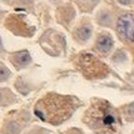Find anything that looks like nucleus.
<instances>
[{"label":"nucleus","mask_w":134,"mask_h":134,"mask_svg":"<svg viewBox=\"0 0 134 134\" xmlns=\"http://www.w3.org/2000/svg\"><path fill=\"white\" fill-rule=\"evenodd\" d=\"M76 108V100L70 97L49 94L38 102L35 107V114L41 120L52 124L66 120Z\"/></svg>","instance_id":"obj_1"},{"label":"nucleus","mask_w":134,"mask_h":134,"mask_svg":"<svg viewBox=\"0 0 134 134\" xmlns=\"http://www.w3.org/2000/svg\"><path fill=\"white\" fill-rule=\"evenodd\" d=\"M85 120L90 128L103 134L113 133L117 128L115 113L113 108L104 100H99L89 108Z\"/></svg>","instance_id":"obj_2"},{"label":"nucleus","mask_w":134,"mask_h":134,"mask_svg":"<svg viewBox=\"0 0 134 134\" xmlns=\"http://www.w3.org/2000/svg\"><path fill=\"white\" fill-rule=\"evenodd\" d=\"M80 65H82L83 70L85 71V74L89 75L90 78L102 75V73H103L102 69H105L104 64H102L93 55H89V54H84L80 58Z\"/></svg>","instance_id":"obj_3"},{"label":"nucleus","mask_w":134,"mask_h":134,"mask_svg":"<svg viewBox=\"0 0 134 134\" xmlns=\"http://www.w3.org/2000/svg\"><path fill=\"white\" fill-rule=\"evenodd\" d=\"M118 33L124 39L134 41V16L123 15L118 19Z\"/></svg>","instance_id":"obj_4"},{"label":"nucleus","mask_w":134,"mask_h":134,"mask_svg":"<svg viewBox=\"0 0 134 134\" xmlns=\"http://www.w3.org/2000/svg\"><path fill=\"white\" fill-rule=\"evenodd\" d=\"M113 47V40H111L110 36L108 35H103L98 39V43H97V48L98 50L102 53H108Z\"/></svg>","instance_id":"obj_5"},{"label":"nucleus","mask_w":134,"mask_h":134,"mask_svg":"<svg viewBox=\"0 0 134 134\" xmlns=\"http://www.w3.org/2000/svg\"><path fill=\"white\" fill-rule=\"evenodd\" d=\"M14 60L19 65H26L30 63V55L28 52H20V53H18V54H15Z\"/></svg>","instance_id":"obj_6"},{"label":"nucleus","mask_w":134,"mask_h":134,"mask_svg":"<svg viewBox=\"0 0 134 134\" xmlns=\"http://www.w3.org/2000/svg\"><path fill=\"white\" fill-rule=\"evenodd\" d=\"M90 35H92V30H90L89 26H82L80 29L78 30V36L82 40H88Z\"/></svg>","instance_id":"obj_7"},{"label":"nucleus","mask_w":134,"mask_h":134,"mask_svg":"<svg viewBox=\"0 0 134 134\" xmlns=\"http://www.w3.org/2000/svg\"><path fill=\"white\" fill-rule=\"evenodd\" d=\"M9 75H10V71L6 69L5 66H0V82H3V80H6Z\"/></svg>","instance_id":"obj_8"},{"label":"nucleus","mask_w":134,"mask_h":134,"mask_svg":"<svg viewBox=\"0 0 134 134\" xmlns=\"http://www.w3.org/2000/svg\"><path fill=\"white\" fill-rule=\"evenodd\" d=\"M128 113H129V115H130V117L134 118V103L128 107Z\"/></svg>","instance_id":"obj_9"},{"label":"nucleus","mask_w":134,"mask_h":134,"mask_svg":"<svg viewBox=\"0 0 134 134\" xmlns=\"http://www.w3.org/2000/svg\"><path fill=\"white\" fill-rule=\"evenodd\" d=\"M119 3H122V4H129L130 3V0H118Z\"/></svg>","instance_id":"obj_10"},{"label":"nucleus","mask_w":134,"mask_h":134,"mask_svg":"<svg viewBox=\"0 0 134 134\" xmlns=\"http://www.w3.org/2000/svg\"><path fill=\"white\" fill-rule=\"evenodd\" d=\"M0 47H1V40H0Z\"/></svg>","instance_id":"obj_11"}]
</instances>
